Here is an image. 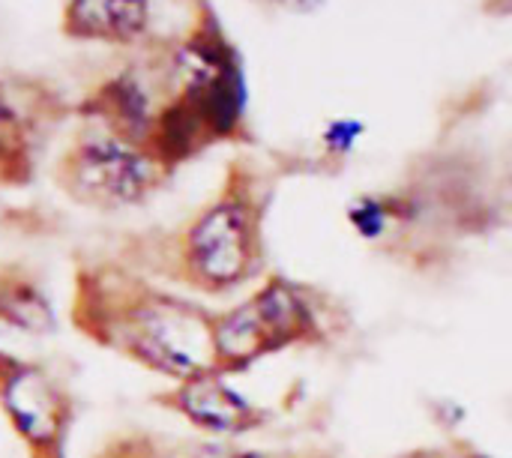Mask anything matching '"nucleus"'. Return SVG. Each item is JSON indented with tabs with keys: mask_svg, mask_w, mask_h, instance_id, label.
Returning a JSON list of instances; mask_svg holds the SVG:
<instances>
[{
	"mask_svg": "<svg viewBox=\"0 0 512 458\" xmlns=\"http://www.w3.org/2000/svg\"><path fill=\"white\" fill-rule=\"evenodd\" d=\"M66 318L93 348L171 384L213 369L216 312L117 255L75 258Z\"/></svg>",
	"mask_w": 512,
	"mask_h": 458,
	"instance_id": "f257e3e1",
	"label": "nucleus"
},
{
	"mask_svg": "<svg viewBox=\"0 0 512 458\" xmlns=\"http://www.w3.org/2000/svg\"><path fill=\"white\" fill-rule=\"evenodd\" d=\"M117 258L162 285H180L204 297H222L261 273V204L252 180L231 171L222 192L189 222L165 237L123 240Z\"/></svg>",
	"mask_w": 512,
	"mask_h": 458,
	"instance_id": "f03ea898",
	"label": "nucleus"
},
{
	"mask_svg": "<svg viewBox=\"0 0 512 458\" xmlns=\"http://www.w3.org/2000/svg\"><path fill=\"white\" fill-rule=\"evenodd\" d=\"M54 186L78 207L117 213L150 201L168 180V171L153 165L129 141L87 126L72 135L51 165Z\"/></svg>",
	"mask_w": 512,
	"mask_h": 458,
	"instance_id": "7ed1b4c3",
	"label": "nucleus"
},
{
	"mask_svg": "<svg viewBox=\"0 0 512 458\" xmlns=\"http://www.w3.org/2000/svg\"><path fill=\"white\" fill-rule=\"evenodd\" d=\"M318 333L321 321L309 291L288 279H270L240 306L216 312L213 372L225 378L246 372L285 348L309 345Z\"/></svg>",
	"mask_w": 512,
	"mask_h": 458,
	"instance_id": "20e7f679",
	"label": "nucleus"
},
{
	"mask_svg": "<svg viewBox=\"0 0 512 458\" xmlns=\"http://www.w3.org/2000/svg\"><path fill=\"white\" fill-rule=\"evenodd\" d=\"M81 399L69 375L42 357L0 345V417L27 458H69Z\"/></svg>",
	"mask_w": 512,
	"mask_h": 458,
	"instance_id": "39448f33",
	"label": "nucleus"
},
{
	"mask_svg": "<svg viewBox=\"0 0 512 458\" xmlns=\"http://www.w3.org/2000/svg\"><path fill=\"white\" fill-rule=\"evenodd\" d=\"M69 105L39 81L0 78V189H27Z\"/></svg>",
	"mask_w": 512,
	"mask_h": 458,
	"instance_id": "423d86ee",
	"label": "nucleus"
},
{
	"mask_svg": "<svg viewBox=\"0 0 512 458\" xmlns=\"http://www.w3.org/2000/svg\"><path fill=\"white\" fill-rule=\"evenodd\" d=\"M189 0H63L60 30L78 42H102L120 48H150L186 36L192 27H171L174 12Z\"/></svg>",
	"mask_w": 512,
	"mask_h": 458,
	"instance_id": "0eeeda50",
	"label": "nucleus"
},
{
	"mask_svg": "<svg viewBox=\"0 0 512 458\" xmlns=\"http://www.w3.org/2000/svg\"><path fill=\"white\" fill-rule=\"evenodd\" d=\"M153 402L168 414L180 417L183 423H189L192 429L204 432L207 438L219 441L258 432L270 420L267 408L249 402L240 390L228 384L225 375L213 369L171 384L168 390L156 393Z\"/></svg>",
	"mask_w": 512,
	"mask_h": 458,
	"instance_id": "6e6552de",
	"label": "nucleus"
},
{
	"mask_svg": "<svg viewBox=\"0 0 512 458\" xmlns=\"http://www.w3.org/2000/svg\"><path fill=\"white\" fill-rule=\"evenodd\" d=\"M87 458H309L306 453L252 450L219 438H186L147 426H120L108 432Z\"/></svg>",
	"mask_w": 512,
	"mask_h": 458,
	"instance_id": "1a4fd4ad",
	"label": "nucleus"
},
{
	"mask_svg": "<svg viewBox=\"0 0 512 458\" xmlns=\"http://www.w3.org/2000/svg\"><path fill=\"white\" fill-rule=\"evenodd\" d=\"M0 327L30 339H45L60 330L51 291L42 273L27 261H0Z\"/></svg>",
	"mask_w": 512,
	"mask_h": 458,
	"instance_id": "9d476101",
	"label": "nucleus"
},
{
	"mask_svg": "<svg viewBox=\"0 0 512 458\" xmlns=\"http://www.w3.org/2000/svg\"><path fill=\"white\" fill-rule=\"evenodd\" d=\"M423 458H489V456L474 453V450H459V453H450V456H423Z\"/></svg>",
	"mask_w": 512,
	"mask_h": 458,
	"instance_id": "9b49d317",
	"label": "nucleus"
},
{
	"mask_svg": "<svg viewBox=\"0 0 512 458\" xmlns=\"http://www.w3.org/2000/svg\"><path fill=\"white\" fill-rule=\"evenodd\" d=\"M495 9H501V12H512V0H495Z\"/></svg>",
	"mask_w": 512,
	"mask_h": 458,
	"instance_id": "f8f14e48",
	"label": "nucleus"
}]
</instances>
